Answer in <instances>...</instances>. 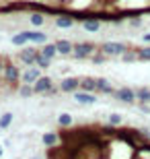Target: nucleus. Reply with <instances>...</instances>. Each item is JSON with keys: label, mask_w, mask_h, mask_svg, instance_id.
Here are the masks:
<instances>
[{"label": "nucleus", "mask_w": 150, "mask_h": 159, "mask_svg": "<svg viewBox=\"0 0 150 159\" xmlns=\"http://www.w3.org/2000/svg\"><path fill=\"white\" fill-rule=\"evenodd\" d=\"M123 122V116L121 114H109V124L111 126H121Z\"/></svg>", "instance_id": "obj_28"}, {"label": "nucleus", "mask_w": 150, "mask_h": 159, "mask_svg": "<svg viewBox=\"0 0 150 159\" xmlns=\"http://www.w3.org/2000/svg\"><path fill=\"white\" fill-rule=\"evenodd\" d=\"M136 99L140 103H150V87H138L136 89Z\"/></svg>", "instance_id": "obj_19"}, {"label": "nucleus", "mask_w": 150, "mask_h": 159, "mask_svg": "<svg viewBox=\"0 0 150 159\" xmlns=\"http://www.w3.org/2000/svg\"><path fill=\"white\" fill-rule=\"evenodd\" d=\"M82 29L88 31V33H97L101 29V21L99 19H87L84 23H82Z\"/></svg>", "instance_id": "obj_18"}, {"label": "nucleus", "mask_w": 150, "mask_h": 159, "mask_svg": "<svg viewBox=\"0 0 150 159\" xmlns=\"http://www.w3.org/2000/svg\"><path fill=\"white\" fill-rule=\"evenodd\" d=\"M25 43H29V37H27V31H21L17 35H12V46H25Z\"/></svg>", "instance_id": "obj_22"}, {"label": "nucleus", "mask_w": 150, "mask_h": 159, "mask_svg": "<svg viewBox=\"0 0 150 159\" xmlns=\"http://www.w3.org/2000/svg\"><path fill=\"white\" fill-rule=\"evenodd\" d=\"M6 62H8V60H6L4 56H0V77H2V72H4V68H6Z\"/></svg>", "instance_id": "obj_30"}, {"label": "nucleus", "mask_w": 150, "mask_h": 159, "mask_svg": "<svg viewBox=\"0 0 150 159\" xmlns=\"http://www.w3.org/2000/svg\"><path fill=\"white\" fill-rule=\"evenodd\" d=\"M29 159H41V157H29Z\"/></svg>", "instance_id": "obj_35"}, {"label": "nucleus", "mask_w": 150, "mask_h": 159, "mask_svg": "<svg viewBox=\"0 0 150 159\" xmlns=\"http://www.w3.org/2000/svg\"><path fill=\"white\" fill-rule=\"evenodd\" d=\"M138 62H150V43L138 48Z\"/></svg>", "instance_id": "obj_21"}, {"label": "nucleus", "mask_w": 150, "mask_h": 159, "mask_svg": "<svg viewBox=\"0 0 150 159\" xmlns=\"http://www.w3.org/2000/svg\"><path fill=\"white\" fill-rule=\"evenodd\" d=\"M97 93L113 95V93H115V89H113V85H111V83L107 81L105 77H99V79H97Z\"/></svg>", "instance_id": "obj_11"}, {"label": "nucleus", "mask_w": 150, "mask_h": 159, "mask_svg": "<svg viewBox=\"0 0 150 159\" xmlns=\"http://www.w3.org/2000/svg\"><path fill=\"white\" fill-rule=\"evenodd\" d=\"M49 64H52V60L49 58H45L43 54H37V58H35V66H39L41 70H45V68H49Z\"/></svg>", "instance_id": "obj_23"}, {"label": "nucleus", "mask_w": 150, "mask_h": 159, "mask_svg": "<svg viewBox=\"0 0 150 159\" xmlns=\"http://www.w3.org/2000/svg\"><path fill=\"white\" fill-rule=\"evenodd\" d=\"M27 37H29V43H45L47 35L43 31H27Z\"/></svg>", "instance_id": "obj_16"}, {"label": "nucleus", "mask_w": 150, "mask_h": 159, "mask_svg": "<svg viewBox=\"0 0 150 159\" xmlns=\"http://www.w3.org/2000/svg\"><path fill=\"white\" fill-rule=\"evenodd\" d=\"M45 58H49V60H54L56 56H58V48H56V43H43L41 46V50H39Z\"/></svg>", "instance_id": "obj_17"}, {"label": "nucleus", "mask_w": 150, "mask_h": 159, "mask_svg": "<svg viewBox=\"0 0 150 159\" xmlns=\"http://www.w3.org/2000/svg\"><path fill=\"white\" fill-rule=\"evenodd\" d=\"M39 77H41L39 66H27L23 70V75H21V83H25V85H35Z\"/></svg>", "instance_id": "obj_7"}, {"label": "nucleus", "mask_w": 150, "mask_h": 159, "mask_svg": "<svg viewBox=\"0 0 150 159\" xmlns=\"http://www.w3.org/2000/svg\"><path fill=\"white\" fill-rule=\"evenodd\" d=\"M127 25H130L132 29H138V27H142V19L140 17H132L130 21H127Z\"/></svg>", "instance_id": "obj_29"}, {"label": "nucleus", "mask_w": 150, "mask_h": 159, "mask_svg": "<svg viewBox=\"0 0 150 159\" xmlns=\"http://www.w3.org/2000/svg\"><path fill=\"white\" fill-rule=\"evenodd\" d=\"M121 58V62H126V64H132V62H138V48H127L126 52L119 56Z\"/></svg>", "instance_id": "obj_14"}, {"label": "nucleus", "mask_w": 150, "mask_h": 159, "mask_svg": "<svg viewBox=\"0 0 150 159\" xmlns=\"http://www.w3.org/2000/svg\"><path fill=\"white\" fill-rule=\"evenodd\" d=\"M72 97H74L78 103H82V106H92L95 101H97V95L95 93H88V91H76V93H72Z\"/></svg>", "instance_id": "obj_9"}, {"label": "nucleus", "mask_w": 150, "mask_h": 159, "mask_svg": "<svg viewBox=\"0 0 150 159\" xmlns=\"http://www.w3.org/2000/svg\"><path fill=\"white\" fill-rule=\"evenodd\" d=\"M12 124V112H4L0 116V130H6Z\"/></svg>", "instance_id": "obj_25"}, {"label": "nucleus", "mask_w": 150, "mask_h": 159, "mask_svg": "<svg viewBox=\"0 0 150 159\" xmlns=\"http://www.w3.org/2000/svg\"><path fill=\"white\" fill-rule=\"evenodd\" d=\"M97 50H99L97 43H92V41H80V43H74L72 58L74 60H87V58H91Z\"/></svg>", "instance_id": "obj_2"}, {"label": "nucleus", "mask_w": 150, "mask_h": 159, "mask_svg": "<svg viewBox=\"0 0 150 159\" xmlns=\"http://www.w3.org/2000/svg\"><path fill=\"white\" fill-rule=\"evenodd\" d=\"M107 58H109L107 54H103L101 50H97V52L91 56V62H92V64H105V62H107Z\"/></svg>", "instance_id": "obj_26"}, {"label": "nucleus", "mask_w": 150, "mask_h": 159, "mask_svg": "<svg viewBox=\"0 0 150 159\" xmlns=\"http://www.w3.org/2000/svg\"><path fill=\"white\" fill-rule=\"evenodd\" d=\"M72 122H74V118H72L70 114H60V116H58V124L62 126V128H70Z\"/></svg>", "instance_id": "obj_24"}, {"label": "nucleus", "mask_w": 150, "mask_h": 159, "mask_svg": "<svg viewBox=\"0 0 150 159\" xmlns=\"http://www.w3.org/2000/svg\"><path fill=\"white\" fill-rule=\"evenodd\" d=\"M2 83H4V81H2V77H0V89H2Z\"/></svg>", "instance_id": "obj_34"}, {"label": "nucleus", "mask_w": 150, "mask_h": 159, "mask_svg": "<svg viewBox=\"0 0 150 159\" xmlns=\"http://www.w3.org/2000/svg\"><path fill=\"white\" fill-rule=\"evenodd\" d=\"M29 23L33 25V27H43V25H45V17H43L41 12H31L29 15Z\"/></svg>", "instance_id": "obj_20"}, {"label": "nucleus", "mask_w": 150, "mask_h": 159, "mask_svg": "<svg viewBox=\"0 0 150 159\" xmlns=\"http://www.w3.org/2000/svg\"><path fill=\"white\" fill-rule=\"evenodd\" d=\"M37 54H39V50L33 48V46L23 48V50L19 52V60H21L25 66H35V58H37Z\"/></svg>", "instance_id": "obj_6"}, {"label": "nucleus", "mask_w": 150, "mask_h": 159, "mask_svg": "<svg viewBox=\"0 0 150 159\" xmlns=\"http://www.w3.org/2000/svg\"><path fill=\"white\" fill-rule=\"evenodd\" d=\"M33 87H35V93L45 95L47 91H49V89L54 87V81H52V77H43V75H41V77L37 79V83L33 85Z\"/></svg>", "instance_id": "obj_8"}, {"label": "nucleus", "mask_w": 150, "mask_h": 159, "mask_svg": "<svg viewBox=\"0 0 150 159\" xmlns=\"http://www.w3.org/2000/svg\"><path fill=\"white\" fill-rule=\"evenodd\" d=\"M2 153H4V149H2V147H0V157H2Z\"/></svg>", "instance_id": "obj_33"}, {"label": "nucleus", "mask_w": 150, "mask_h": 159, "mask_svg": "<svg viewBox=\"0 0 150 159\" xmlns=\"http://www.w3.org/2000/svg\"><path fill=\"white\" fill-rule=\"evenodd\" d=\"M58 87H60V93H76L80 89V79L78 77H64Z\"/></svg>", "instance_id": "obj_5"}, {"label": "nucleus", "mask_w": 150, "mask_h": 159, "mask_svg": "<svg viewBox=\"0 0 150 159\" xmlns=\"http://www.w3.org/2000/svg\"><path fill=\"white\" fill-rule=\"evenodd\" d=\"M21 68H19L15 62H6V68L4 72H2V81H4V85H8V87H17L19 83H21Z\"/></svg>", "instance_id": "obj_1"}, {"label": "nucleus", "mask_w": 150, "mask_h": 159, "mask_svg": "<svg viewBox=\"0 0 150 159\" xmlns=\"http://www.w3.org/2000/svg\"><path fill=\"white\" fill-rule=\"evenodd\" d=\"M54 43L58 48L60 56H72V52H74V43L68 39H58V41H54Z\"/></svg>", "instance_id": "obj_10"}, {"label": "nucleus", "mask_w": 150, "mask_h": 159, "mask_svg": "<svg viewBox=\"0 0 150 159\" xmlns=\"http://www.w3.org/2000/svg\"><path fill=\"white\" fill-rule=\"evenodd\" d=\"M80 91L97 93V79H95V77H82L80 79Z\"/></svg>", "instance_id": "obj_12"}, {"label": "nucleus", "mask_w": 150, "mask_h": 159, "mask_svg": "<svg viewBox=\"0 0 150 159\" xmlns=\"http://www.w3.org/2000/svg\"><path fill=\"white\" fill-rule=\"evenodd\" d=\"M74 25V17H70V15H60L56 19V27L58 29H70Z\"/></svg>", "instance_id": "obj_15"}, {"label": "nucleus", "mask_w": 150, "mask_h": 159, "mask_svg": "<svg viewBox=\"0 0 150 159\" xmlns=\"http://www.w3.org/2000/svg\"><path fill=\"white\" fill-rule=\"evenodd\" d=\"M140 112L142 114H150V103H140Z\"/></svg>", "instance_id": "obj_31"}, {"label": "nucleus", "mask_w": 150, "mask_h": 159, "mask_svg": "<svg viewBox=\"0 0 150 159\" xmlns=\"http://www.w3.org/2000/svg\"><path fill=\"white\" fill-rule=\"evenodd\" d=\"M127 48H130V43H126V41H103L99 46V50L103 54H107L109 58H115V56H121Z\"/></svg>", "instance_id": "obj_3"}, {"label": "nucleus", "mask_w": 150, "mask_h": 159, "mask_svg": "<svg viewBox=\"0 0 150 159\" xmlns=\"http://www.w3.org/2000/svg\"><path fill=\"white\" fill-rule=\"evenodd\" d=\"M113 97H115L117 101H121V103H134V101H138L136 99V89L132 87H119L115 89V93H113Z\"/></svg>", "instance_id": "obj_4"}, {"label": "nucleus", "mask_w": 150, "mask_h": 159, "mask_svg": "<svg viewBox=\"0 0 150 159\" xmlns=\"http://www.w3.org/2000/svg\"><path fill=\"white\" fill-rule=\"evenodd\" d=\"M142 41H144V43H150V33H144V35H142Z\"/></svg>", "instance_id": "obj_32"}, {"label": "nucleus", "mask_w": 150, "mask_h": 159, "mask_svg": "<svg viewBox=\"0 0 150 159\" xmlns=\"http://www.w3.org/2000/svg\"><path fill=\"white\" fill-rule=\"evenodd\" d=\"M41 141H43V145H45L47 149H56L60 145V134H56V132H45V134L41 136Z\"/></svg>", "instance_id": "obj_13"}, {"label": "nucleus", "mask_w": 150, "mask_h": 159, "mask_svg": "<svg viewBox=\"0 0 150 159\" xmlns=\"http://www.w3.org/2000/svg\"><path fill=\"white\" fill-rule=\"evenodd\" d=\"M19 95H21V97H31V95H35V87L33 85H21V87H19Z\"/></svg>", "instance_id": "obj_27"}]
</instances>
